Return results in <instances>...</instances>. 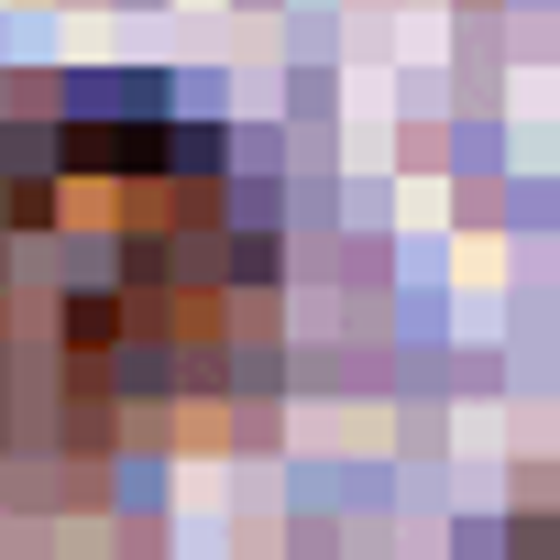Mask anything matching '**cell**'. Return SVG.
I'll return each instance as SVG.
<instances>
[{"mask_svg":"<svg viewBox=\"0 0 560 560\" xmlns=\"http://www.w3.org/2000/svg\"><path fill=\"white\" fill-rule=\"evenodd\" d=\"M287 253L176 110H0V505H100L121 462L275 418Z\"/></svg>","mask_w":560,"mask_h":560,"instance_id":"6da1fadb","label":"cell"}]
</instances>
